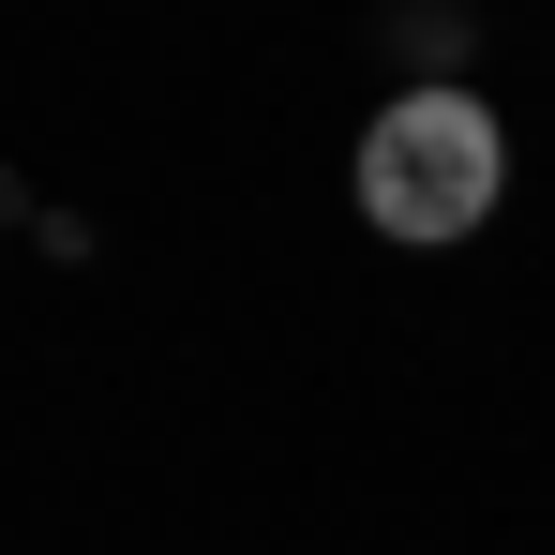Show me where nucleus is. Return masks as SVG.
<instances>
[{
	"instance_id": "f257e3e1",
	"label": "nucleus",
	"mask_w": 555,
	"mask_h": 555,
	"mask_svg": "<svg viewBox=\"0 0 555 555\" xmlns=\"http://www.w3.org/2000/svg\"><path fill=\"white\" fill-rule=\"evenodd\" d=\"M495 195H511V135H495L480 91H405L361 120V225L375 241L451 256V241L495 225Z\"/></svg>"
},
{
	"instance_id": "f03ea898",
	"label": "nucleus",
	"mask_w": 555,
	"mask_h": 555,
	"mask_svg": "<svg viewBox=\"0 0 555 555\" xmlns=\"http://www.w3.org/2000/svg\"><path fill=\"white\" fill-rule=\"evenodd\" d=\"M390 61H405L421 91H451L465 76V15H390Z\"/></svg>"
},
{
	"instance_id": "7ed1b4c3",
	"label": "nucleus",
	"mask_w": 555,
	"mask_h": 555,
	"mask_svg": "<svg viewBox=\"0 0 555 555\" xmlns=\"http://www.w3.org/2000/svg\"><path fill=\"white\" fill-rule=\"evenodd\" d=\"M0 225H46V210H30V181H15V166H0Z\"/></svg>"
}]
</instances>
